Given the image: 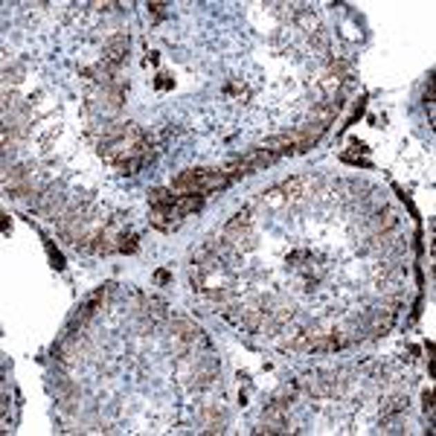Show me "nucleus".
<instances>
[{
	"label": "nucleus",
	"mask_w": 436,
	"mask_h": 436,
	"mask_svg": "<svg viewBox=\"0 0 436 436\" xmlns=\"http://www.w3.org/2000/svg\"><path fill=\"white\" fill-rule=\"evenodd\" d=\"M146 314H151V320H163L166 303H163L160 297H149V300H146Z\"/></svg>",
	"instance_id": "obj_20"
},
{
	"label": "nucleus",
	"mask_w": 436,
	"mask_h": 436,
	"mask_svg": "<svg viewBox=\"0 0 436 436\" xmlns=\"http://www.w3.org/2000/svg\"><path fill=\"white\" fill-rule=\"evenodd\" d=\"M233 180L221 172V169H187L180 172L175 180H172V192H180V195H207V192H216V189H224L230 187Z\"/></svg>",
	"instance_id": "obj_1"
},
{
	"label": "nucleus",
	"mask_w": 436,
	"mask_h": 436,
	"mask_svg": "<svg viewBox=\"0 0 436 436\" xmlns=\"http://www.w3.org/2000/svg\"><path fill=\"white\" fill-rule=\"evenodd\" d=\"M421 401H425V410H430V407H433V392L425 390V392H421Z\"/></svg>",
	"instance_id": "obj_25"
},
{
	"label": "nucleus",
	"mask_w": 436,
	"mask_h": 436,
	"mask_svg": "<svg viewBox=\"0 0 436 436\" xmlns=\"http://www.w3.org/2000/svg\"><path fill=\"white\" fill-rule=\"evenodd\" d=\"M341 372H332V370H314V372H308L303 378V387L308 396H314V399H332L337 396V392L343 390V381H341Z\"/></svg>",
	"instance_id": "obj_3"
},
{
	"label": "nucleus",
	"mask_w": 436,
	"mask_h": 436,
	"mask_svg": "<svg viewBox=\"0 0 436 436\" xmlns=\"http://www.w3.org/2000/svg\"><path fill=\"white\" fill-rule=\"evenodd\" d=\"M294 399H297V384H283V387H279L276 392H274V404H279V407H285V410H288V407L294 404Z\"/></svg>",
	"instance_id": "obj_18"
},
{
	"label": "nucleus",
	"mask_w": 436,
	"mask_h": 436,
	"mask_svg": "<svg viewBox=\"0 0 436 436\" xmlns=\"http://www.w3.org/2000/svg\"><path fill=\"white\" fill-rule=\"evenodd\" d=\"M169 3H149V12H151V15H154V21H163L166 15H169Z\"/></svg>",
	"instance_id": "obj_23"
},
{
	"label": "nucleus",
	"mask_w": 436,
	"mask_h": 436,
	"mask_svg": "<svg viewBox=\"0 0 436 436\" xmlns=\"http://www.w3.org/2000/svg\"><path fill=\"white\" fill-rule=\"evenodd\" d=\"M154 283H160V285L169 283V274H166V271H158V274H154Z\"/></svg>",
	"instance_id": "obj_26"
},
{
	"label": "nucleus",
	"mask_w": 436,
	"mask_h": 436,
	"mask_svg": "<svg viewBox=\"0 0 436 436\" xmlns=\"http://www.w3.org/2000/svg\"><path fill=\"white\" fill-rule=\"evenodd\" d=\"M149 221H151V227H158L163 233H172V230L180 227V221H184V218L175 213V207H151Z\"/></svg>",
	"instance_id": "obj_9"
},
{
	"label": "nucleus",
	"mask_w": 436,
	"mask_h": 436,
	"mask_svg": "<svg viewBox=\"0 0 436 436\" xmlns=\"http://www.w3.org/2000/svg\"><path fill=\"white\" fill-rule=\"evenodd\" d=\"M218 378V363H216V358H204V361H198V367H195V372H192V387L195 390H201V387H209Z\"/></svg>",
	"instance_id": "obj_12"
},
{
	"label": "nucleus",
	"mask_w": 436,
	"mask_h": 436,
	"mask_svg": "<svg viewBox=\"0 0 436 436\" xmlns=\"http://www.w3.org/2000/svg\"><path fill=\"white\" fill-rule=\"evenodd\" d=\"M23 64H15V67H6V73H3V79H6V84L12 82V84H18L21 79H23Z\"/></svg>",
	"instance_id": "obj_21"
},
{
	"label": "nucleus",
	"mask_w": 436,
	"mask_h": 436,
	"mask_svg": "<svg viewBox=\"0 0 436 436\" xmlns=\"http://www.w3.org/2000/svg\"><path fill=\"white\" fill-rule=\"evenodd\" d=\"M64 204H67V198H64V192L61 189H55V187H50V189H44L35 198V209L44 218H61V213H64Z\"/></svg>",
	"instance_id": "obj_4"
},
{
	"label": "nucleus",
	"mask_w": 436,
	"mask_h": 436,
	"mask_svg": "<svg viewBox=\"0 0 436 436\" xmlns=\"http://www.w3.org/2000/svg\"><path fill=\"white\" fill-rule=\"evenodd\" d=\"M47 250H50V259H53V265H55V268H64V259H61V253L59 250H53V245H47Z\"/></svg>",
	"instance_id": "obj_24"
},
{
	"label": "nucleus",
	"mask_w": 436,
	"mask_h": 436,
	"mask_svg": "<svg viewBox=\"0 0 436 436\" xmlns=\"http://www.w3.org/2000/svg\"><path fill=\"white\" fill-rule=\"evenodd\" d=\"M392 323H396V312L392 308H381V312H372L367 317V334L372 337H384L390 329H392Z\"/></svg>",
	"instance_id": "obj_11"
},
{
	"label": "nucleus",
	"mask_w": 436,
	"mask_h": 436,
	"mask_svg": "<svg viewBox=\"0 0 436 436\" xmlns=\"http://www.w3.org/2000/svg\"><path fill=\"white\" fill-rule=\"evenodd\" d=\"M129 47H131L129 35H114V38H108L105 47H102V61L120 67V64L125 61V55H129Z\"/></svg>",
	"instance_id": "obj_8"
},
{
	"label": "nucleus",
	"mask_w": 436,
	"mask_h": 436,
	"mask_svg": "<svg viewBox=\"0 0 436 436\" xmlns=\"http://www.w3.org/2000/svg\"><path fill=\"white\" fill-rule=\"evenodd\" d=\"M53 390H55V399H59L61 410H73L76 401H79V390H76V384L59 375V378H55V384H53Z\"/></svg>",
	"instance_id": "obj_13"
},
{
	"label": "nucleus",
	"mask_w": 436,
	"mask_h": 436,
	"mask_svg": "<svg viewBox=\"0 0 436 436\" xmlns=\"http://www.w3.org/2000/svg\"><path fill=\"white\" fill-rule=\"evenodd\" d=\"M401 410H407V396H404V392H396V396H387V399L381 401V413H384V416L401 413Z\"/></svg>",
	"instance_id": "obj_19"
},
{
	"label": "nucleus",
	"mask_w": 436,
	"mask_h": 436,
	"mask_svg": "<svg viewBox=\"0 0 436 436\" xmlns=\"http://www.w3.org/2000/svg\"><path fill=\"white\" fill-rule=\"evenodd\" d=\"M312 189H314V180L312 178H291V180H285V184L279 187L285 204H294V201L305 198V195H312Z\"/></svg>",
	"instance_id": "obj_10"
},
{
	"label": "nucleus",
	"mask_w": 436,
	"mask_h": 436,
	"mask_svg": "<svg viewBox=\"0 0 436 436\" xmlns=\"http://www.w3.org/2000/svg\"><path fill=\"white\" fill-rule=\"evenodd\" d=\"M204 207V195H178V201H175V213L180 218H187L192 213H198V209Z\"/></svg>",
	"instance_id": "obj_15"
},
{
	"label": "nucleus",
	"mask_w": 436,
	"mask_h": 436,
	"mask_svg": "<svg viewBox=\"0 0 436 436\" xmlns=\"http://www.w3.org/2000/svg\"><path fill=\"white\" fill-rule=\"evenodd\" d=\"M250 209H242V213H236L230 221H227V227H224V242L233 245L238 253L242 250H253L256 247V233H253L250 227Z\"/></svg>",
	"instance_id": "obj_2"
},
{
	"label": "nucleus",
	"mask_w": 436,
	"mask_h": 436,
	"mask_svg": "<svg viewBox=\"0 0 436 436\" xmlns=\"http://www.w3.org/2000/svg\"><path fill=\"white\" fill-rule=\"evenodd\" d=\"M399 224V213H392V209H387V213L381 216L378 213L372 221H370V233L372 236H381V233H387V230H392Z\"/></svg>",
	"instance_id": "obj_16"
},
{
	"label": "nucleus",
	"mask_w": 436,
	"mask_h": 436,
	"mask_svg": "<svg viewBox=\"0 0 436 436\" xmlns=\"http://www.w3.org/2000/svg\"><path fill=\"white\" fill-rule=\"evenodd\" d=\"M323 125L320 122H305V125H300V129H294V131H288L291 134V143H294V154H303V151H308V149H314L317 146V140L323 137Z\"/></svg>",
	"instance_id": "obj_5"
},
{
	"label": "nucleus",
	"mask_w": 436,
	"mask_h": 436,
	"mask_svg": "<svg viewBox=\"0 0 436 436\" xmlns=\"http://www.w3.org/2000/svg\"><path fill=\"white\" fill-rule=\"evenodd\" d=\"M201 428H204V433H221L227 428V416H224V410H218V407H204Z\"/></svg>",
	"instance_id": "obj_14"
},
{
	"label": "nucleus",
	"mask_w": 436,
	"mask_h": 436,
	"mask_svg": "<svg viewBox=\"0 0 436 436\" xmlns=\"http://www.w3.org/2000/svg\"><path fill=\"white\" fill-rule=\"evenodd\" d=\"M175 201H178V195L172 189H163V187L149 189V204L151 207H175Z\"/></svg>",
	"instance_id": "obj_17"
},
{
	"label": "nucleus",
	"mask_w": 436,
	"mask_h": 436,
	"mask_svg": "<svg viewBox=\"0 0 436 436\" xmlns=\"http://www.w3.org/2000/svg\"><path fill=\"white\" fill-rule=\"evenodd\" d=\"M169 329H172V341L178 349H187L189 343L198 341V334H201L198 323L189 320V317H172L169 320Z\"/></svg>",
	"instance_id": "obj_6"
},
{
	"label": "nucleus",
	"mask_w": 436,
	"mask_h": 436,
	"mask_svg": "<svg viewBox=\"0 0 436 436\" xmlns=\"http://www.w3.org/2000/svg\"><path fill=\"white\" fill-rule=\"evenodd\" d=\"M137 250V236H125L120 238V253H134Z\"/></svg>",
	"instance_id": "obj_22"
},
{
	"label": "nucleus",
	"mask_w": 436,
	"mask_h": 436,
	"mask_svg": "<svg viewBox=\"0 0 436 436\" xmlns=\"http://www.w3.org/2000/svg\"><path fill=\"white\" fill-rule=\"evenodd\" d=\"M288 430V419H285V407H279V404H268L265 407V413H262V428L259 433H285Z\"/></svg>",
	"instance_id": "obj_7"
}]
</instances>
